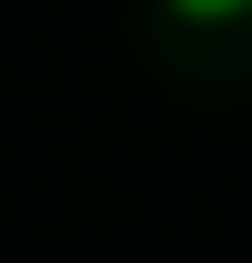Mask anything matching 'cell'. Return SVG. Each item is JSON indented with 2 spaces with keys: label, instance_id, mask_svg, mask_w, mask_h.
Segmentation results:
<instances>
[{
  "label": "cell",
  "instance_id": "6da1fadb",
  "mask_svg": "<svg viewBox=\"0 0 252 263\" xmlns=\"http://www.w3.org/2000/svg\"><path fill=\"white\" fill-rule=\"evenodd\" d=\"M172 21H192V31H222V21H252V0H161Z\"/></svg>",
  "mask_w": 252,
  "mask_h": 263
}]
</instances>
